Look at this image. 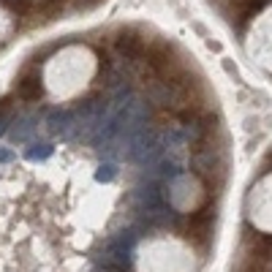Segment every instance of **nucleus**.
<instances>
[{"mask_svg": "<svg viewBox=\"0 0 272 272\" xmlns=\"http://www.w3.org/2000/svg\"><path fill=\"white\" fill-rule=\"evenodd\" d=\"M117 49L125 54V57H144L147 52V41L142 38V33H136V30H123L117 36Z\"/></svg>", "mask_w": 272, "mask_h": 272, "instance_id": "f257e3e1", "label": "nucleus"}, {"mask_svg": "<svg viewBox=\"0 0 272 272\" xmlns=\"http://www.w3.org/2000/svg\"><path fill=\"white\" fill-rule=\"evenodd\" d=\"M41 79H38V74L33 71V68H25L22 77H19L17 82V95L22 101H38L41 98Z\"/></svg>", "mask_w": 272, "mask_h": 272, "instance_id": "f03ea898", "label": "nucleus"}, {"mask_svg": "<svg viewBox=\"0 0 272 272\" xmlns=\"http://www.w3.org/2000/svg\"><path fill=\"white\" fill-rule=\"evenodd\" d=\"M210 226H213L210 210H199V213L190 215V220H188V237H193V240H207Z\"/></svg>", "mask_w": 272, "mask_h": 272, "instance_id": "7ed1b4c3", "label": "nucleus"}, {"mask_svg": "<svg viewBox=\"0 0 272 272\" xmlns=\"http://www.w3.org/2000/svg\"><path fill=\"white\" fill-rule=\"evenodd\" d=\"M253 248L259 253V259H272V237L253 234Z\"/></svg>", "mask_w": 272, "mask_h": 272, "instance_id": "20e7f679", "label": "nucleus"}, {"mask_svg": "<svg viewBox=\"0 0 272 272\" xmlns=\"http://www.w3.org/2000/svg\"><path fill=\"white\" fill-rule=\"evenodd\" d=\"M112 177H114V166H101L98 172H95V180H98V183H109Z\"/></svg>", "mask_w": 272, "mask_h": 272, "instance_id": "39448f33", "label": "nucleus"}, {"mask_svg": "<svg viewBox=\"0 0 272 272\" xmlns=\"http://www.w3.org/2000/svg\"><path fill=\"white\" fill-rule=\"evenodd\" d=\"M52 153V147H47V144H41V147H33V150H27V158L30 161H38V158H47V155Z\"/></svg>", "mask_w": 272, "mask_h": 272, "instance_id": "423d86ee", "label": "nucleus"}, {"mask_svg": "<svg viewBox=\"0 0 272 272\" xmlns=\"http://www.w3.org/2000/svg\"><path fill=\"white\" fill-rule=\"evenodd\" d=\"M14 155H11V150H6V147H0V163H6V161H11Z\"/></svg>", "mask_w": 272, "mask_h": 272, "instance_id": "0eeeda50", "label": "nucleus"}]
</instances>
